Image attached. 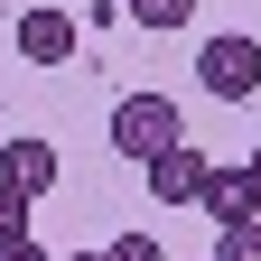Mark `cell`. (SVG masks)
I'll use <instances>...</instances> for the list:
<instances>
[{
  "label": "cell",
  "instance_id": "1",
  "mask_svg": "<svg viewBox=\"0 0 261 261\" xmlns=\"http://www.w3.org/2000/svg\"><path fill=\"white\" fill-rule=\"evenodd\" d=\"M177 140H187V112L168 103V93H121L112 103V159H140L149 168V159L177 149Z\"/></svg>",
  "mask_w": 261,
  "mask_h": 261
},
{
  "label": "cell",
  "instance_id": "2",
  "mask_svg": "<svg viewBox=\"0 0 261 261\" xmlns=\"http://www.w3.org/2000/svg\"><path fill=\"white\" fill-rule=\"evenodd\" d=\"M196 84H205L215 103H252V93H261V47L233 38V28L205 38V47H196Z\"/></svg>",
  "mask_w": 261,
  "mask_h": 261
},
{
  "label": "cell",
  "instance_id": "3",
  "mask_svg": "<svg viewBox=\"0 0 261 261\" xmlns=\"http://www.w3.org/2000/svg\"><path fill=\"white\" fill-rule=\"evenodd\" d=\"M196 215H205L215 233H224V224H261V187H252V168H215V159H205V187H196Z\"/></svg>",
  "mask_w": 261,
  "mask_h": 261
},
{
  "label": "cell",
  "instance_id": "4",
  "mask_svg": "<svg viewBox=\"0 0 261 261\" xmlns=\"http://www.w3.org/2000/svg\"><path fill=\"white\" fill-rule=\"evenodd\" d=\"M140 177H149V205H196V187H205V149L177 140V149H159Z\"/></svg>",
  "mask_w": 261,
  "mask_h": 261
},
{
  "label": "cell",
  "instance_id": "5",
  "mask_svg": "<svg viewBox=\"0 0 261 261\" xmlns=\"http://www.w3.org/2000/svg\"><path fill=\"white\" fill-rule=\"evenodd\" d=\"M0 187L38 205V196L56 187V140H0Z\"/></svg>",
  "mask_w": 261,
  "mask_h": 261
},
{
  "label": "cell",
  "instance_id": "6",
  "mask_svg": "<svg viewBox=\"0 0 261 261\" xmlns=\"http://www.w3.org/2000/svg\"><path fill=\"white\" fill-rule=\"evenodd\" d=\"M75 38H84V28L65 19V10H28V19H19V56H28V65H65Z\"/></svg>",
  "mask_w": 261,
  "mask_h": 261
},
{
  "label": "cell",
  "instance_id": "7",
  "mask_svg": "<svg viewBox=\"0 0 261 261\" xmlns=\"http://www.w3.org/2000/svg\"><path fill=\"white\" fill-rule=\"evenodd\" d=\"M121 10L140 19L149 38H168V28H187V19H196V0H121Z\"/></svg>",
  "mask_w": 261,
  "mask_h": 261
},
{
  "label": "cell",
  "instance_id": "8",
  "mask_svg": "<svg viewBox=\"0 0 261 261\" xmlns=\"http://www.w3.org/2000/svg\"><path fill=\"white\" fill-rule=\"evenodd\" d=\"M215 261H261V224H224V233H215Z\"/></svg>",
  "mask_w": 261,
  "mask_h": 261
},
{
  "label": "cell",
  "instance_id": "9",
  "mask_svg": "<svg viewBox=\"0 0 261 261\" xmlns=\"http://www.w3.org/2000/svg\"><path fill=\"white\" fill-rule=\"evenodd\" d=\"M28 215H38V205H28V196H10V187H0V243H28Z\"/></svg>",
  "mask_w": 261,
  "mask_h": 261
},
{
  "label": "cell",
  "instance_id": "10",
  "mask_svg": "<svg viewBox=\"0 0 261 261\" xmlns=\"http://www.w3.org/2000/svg\"><path fill=\"white\" fill-rule=\"evenodd\" d=\"M103 261H168V252H159V233H121V243H103Z\"/></svg>",
  "mask_w": 261,
  "mask_h": 261
},
{
  "label": "cell",
  "instance_id": "11",
  "mask_svg": "<svg viewBox=\"0 0 261 261\" xmlns=\"http://www.w3.org/2000/svg\"><path fill=\"white\" fill-rule=\"evenodd\" d=\"M0 261H47V252L38 243H0Z\"/></svg>",
  "mask_w": 261,
  "mask_h": 261
},
{
  "label": "cell",
  "instance_id": "12",
  "mask_svg": "<svg viewBox=\"0 0 261 261\" xmlns=\"http://www.w3.org/2000/svg\"><path fill=\"white\" fill-rule=\"evenodd\" d=\"M243 168H252V187H261V140H252V159H243Z\"/></svg>",
  "mask_w": 261,
  "mask_h": 261
},
{
  "label": "cell",
  "instance_id": "13",
  "mask_svg": "<svg viewBox=\"0 0 261 261\" xmlns=\"http://www.w3.org/2000/svg\"><path fill=\"white\" fill-rule=\"evenodd\" d=\"M65 261H103V252H65Z\"/></svg>",
  "mask_w": 261,
  "mask_h": 261
}]
</instances>
